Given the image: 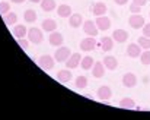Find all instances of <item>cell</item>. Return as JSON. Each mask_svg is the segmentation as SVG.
<instances>
[{"mask_svg":"<svg viewBox=\"0 0 150 120\" xmlns=\"http://www.w3.org/2000/svg\"><path fill=\"white\" fill-rule=\"evenodd\" d=\"M40 4L44 12H52L55 9V0H41Z\"/></svg>","mask_w":150,"mask_h":120,"instance_id":"d4e9b609","label":"cell"},{"mask_svg":"<svg viewBox=\"0 0 150 120\" xmlns=\"http://www.w3.org/2000/svg\"><path fill=\"white\" fill-rule=\"evenodd\" d=\"M70 56H71V50L69 47H63V46H60L54 53V59L57 63H66V60Z\"/></svg>","mask_w":150,"mask_h":120,"instance_id":"6da1fadb","label":"cell"},{"mask_svg":"<svg viewBox=\"0 0 150 120\" xmlns=\"http://www.w3.org/2000/svg\"><path fill=\"white\" fill-rule=\"evenodd\" d=\"M10 12V4L7 1H0V15H6Z\"/></svg>","mask_w":150,"mask_h":120,"instance_id":"4dcf8cb0","label":"cell"},{"mask_svg":"<svg viewBox=\"0 0 150 120\" xmlns=\"http://www.w3.org/2000/svg\"><path fill=\"white\" fill-rule=\"evenodd\" d=\"M31 3H41V0H29Z\"/></svg>","mask_w":150,"mask_h":120,"instance_id":"74e56055","label":"cell"},{"mask_svg":"<svg viewBox=\"0 0 150 120\" xmlns=\"http://www.w3.org/2000/svg\"><path fill=\"white\" fill-rule=\"evenodd\" d=\"M10 1H12V3H18V4H19V3H23L25 0H10Z\"/></svg>","mask_w":150,"mask_h":120,"instance_id":"8d00e7d4","label":"cell"},{"mask_svg":"<svg viewBox=\"0 0 150 120\" xmlns=\"http://www.w3.org/2000/svg\"><path fill=\"white\" fill-rule=\"evenodd\" d=\"M48 41H50V44L52 46V47H60V46H63V41H64V38H63V35H61L60 32H57V31H52V32H50Z\"/></svg>","mask_w":150,"mask_h":120,"instance_id":"8fae6325","label":"cell"},{"mask_svg":"<svg viewBox=\"0 0 150 120\" xmlns=\"http://www.w3.org/2000/svg\"><path fill=\"white\" fill-rule=\"evenodd\" d=\"M19 46L23 49V50H28V47H29V40H25V38H21L19 41Z\"/></svg>","mask_w":150,"mask_h":120,"instance_id":"d6a6232c","label":"cell"},{"mask_svg":"<svg viewBox=\"0 0 150 120\" xmlns=\"http://www.w3.org/2000/svg\"><path fill=\"white\" fill-rule=\"evenodd\" d=\"M28 40L32 44H41L42 40H44L42 31L40 28H31V29H28Z\"/></svg>","mask_w":150,"mask_h":120,"instance_id":"7a4b0ae2","label":"cell"},{"mask_svg":"<svg viewBox=\"0 0 150 120\" xmlns=\"http://www.w3.org/2000/svg\"><path fill=\"white\" fill-rule=\"evenodd\" d=\"M38 64L44 70H51L54 67V64H55V59L52 56H50V54H44V56H41L38 59Z\"/></svg>","mask_w":150,"mask_h":120,"instance_id":"277c9868","label":"cell"},{"mask_svg":"<svg viewBox=\"0 0 150 120\" xmlns=\"http://www.w3.org/2000/svg\"><path fill=\"white\" fill-rule=\"evenodd\" d=\"M69 24L71 28H79L80 25H83V16L80 13H71L69 18Z\"/></svg>","mask_w":150,"mask_h":120,"instance_id":"5bb4252c","label":"cell"},{"mask_svg":"<svg viewBox=\"0 0 150 120\" xmlns=\"http://www.w3.org/2000/svg\"><path fill=\"white\" fill-rule=\"evenodd\" d=\"M143 35L150 38V24H144V26H143Z\"/></svg>","mask_w":150,"mask_h":120,"instance_id":"836d02e7","label":"cell"},{"mask_svg":"<svg viewBox=\"0 0 150 120\" xmlns=\"http://www.w3.org/2000/svg\"><path fill=\"white\" fill-rule=\"evenodd\" d=\"M96 95H98V98H99L100 101H108V100L112 97V91H111V88H109V86L102 85V86H99V88H98Z\"/></svg>","mask_w":150,"mask_h":120,"instance_id":"ba28073f","label":"cell"},{"mask_svg":"<svg viewBox=\"0 0 150 120\" xmlns=\"http://www.w3.org/2000/svg\"><path fill=\"white\" fill-rule=\"evenodd\" d=\"M95 47H96L95 37H88V38H83L80 41V50L82 51H92V50H95Z\"/></svg>","mask_w":150,"mask_h":120,"instance_id":"5b68a950","label":"cell"},{"mask_svg":"<svg viewBox=\"0 0 150 120\" xmlns=\"http://www.w3.org/2000/svg\"><path fill=\"white\" fill-rule=\"evenodd\" d=\"M83 31H85V34H88L89 37H96L98 32H99L96 24L92 22V21H85V22H83Z\"/></svg>","mask_w":150,"mask_h":120,"instance_id":"8992f818","label":"cell"},{"mask_svg":"<svg viewBox=\"0 0 150 120\" xmlns=\"http://www.w3.org/2000/svg\"><path fill=\"white\" fill-rule=\"evenodd\" d=\"M140 54H142V47L139 44H136V43L128 44V47H127V56L128 57L137 59V57H140Z\"/></svg>","mask_w":150,"mask_h":120,"instance_id":"9c48e42d","label":"cell"},{"mask_svg":"<svg viewBox=\"0 0 150 120\" xmlns=\"http://www.w3.org/2000/svg\"><path fill=\"white\" fill-rule=\"evenodd\" d=\"M139 43V46L143 49V50H150V38H147V37H139V40H137Z\"/></svg>","mask_w":150,"mask_h":120,"instance_id":"f1b7e54d","label":"cell"},{"mask_svg":"<svg viewBox=\"0 0 150 120\" xmlns=\"http://www.w3.org/2000/svg\"><path fill=\"white\" fill-rule=\"evenodd\" d=\"M3 21L6 25H15L18 22V15L15 12H7L6 15H3Z\"/></svg>","mask_w":150,"mask_h":120,"instance_id":"603a6c76","label":"cell"},{"mask_svg":"<svg viewBox=\"0 0 150 120\" xmlns=\"http://www.w3.org/2000/svg\"><path fill=\"white\" fill-rule=\"evenodd\" d=\"M122 85L125 88H134L137 85V76L131 72H127L124 76H122Z\"/></svg>","mask_w":150,"mask_h":120,"instance_id":"52a82bcc","label":"cell"},{"mask_svg":"<svg viewBox=\"0 0 150 120\" xmlns=\"http://www.w3.org/2000/svg\"><path fill=\"white\" fill-rule=\"evenodd\" d=\"M120 107L121 109H134L136 107V103L133 98H122L120 101Z\"/></svg>","mask_w":150,"mask_h":120,"instance_id":"83f0119b","label":"cell"},{"mask_svg":"<svg viewBox=\"0 0 150 120\" xmlns=\"http://www.w3.org/2000/svg\"><path fill=\"white\" fill-rule=\"evenodd\" d=\"M146 24L144 18L140 15V13H133L130 18H128V25L134 29H139V28H143Z\"/></svg>","mask_w":150,"mask_h":120,"instance_id":"3957f363","label":"cell"},{"mask_svg":"<svg viewBox=\"0 0 150 120\" xmlns=\"http://www.w3.org/2000/svg\"><path fill=\"white\" fill-rule=\"evenodd\" d=\"M118 6H124V4H127L128 3V0H114Z\"/></svg>","mask_w":150,"mask_h":120,"instance_id":"d590c367","label":"cell"},{"mask_svg":"<svg viewBox=\"0 0 150 120\" xmlns=\"http://www.w3.org/2000/svg\"><path fill=\"white\" fill-rule=\"evenodd\" d=\"M13 35H15L18 40L25 38V37L28 35V29H26V26H25V25H16V26L13 28Z\"/></svg>","mask_w":150,"mask_h":120,"instance_id":"44dd1931","label":"cell"},{"mask_svg":"<svg viewBox=\"0 0 150 120\" xmlns=\"http://www.w3.org/2000/svg\"><path fill=\"white\" fill-rule=\"evenodd\" d=\"M57 79L61 82V84H67L73 79V73L70 72V69H63V70H58L57 73Z\"/></svg>","mask_w":150,"mask_h":120,"instance_id":"7c38bea8","label":"cell"},{"mask_svg":"<svg viewBox=\"0 0 150 120\" xmlns=\"http://www.w3.org/2000/svg\"><path fill=\"white\" fill-rule=\"evenodd\" d=\"M130 12H131V13H140V12H142V6L133 3V4L130 6Z\"/></svg>","mask_w":150,"mask_h":120,"instance_id":"1f68e13d","label":"cell"},{"mask_svg":"<svg viewBox=\"0 0 150 120\" xmlns=\"http://www.w3.org/2000/svg\"><path fill=\"white\" fill-rule=\"evenodd\" d=\"M92 75L98 79L105 75V66H103L102 61H95V64L92 66Z\"/></svg>","mask_w":150,"mask_h":120,"instance_id":"e0dca14e","label":"cell"},{"mask_svg":"<svg viewBox=\"0 0 150 120\" xmlns=\"http://www.w3.org/2000/svg\"><path fill=\"white\" fill-rule=\"evenodd\" d=\"M103 66H105V69L115 70L118 67V60L114 56H106V57H103Z\"/></svg>","mask_w":150,"mask_h":120,"instance_id":"ac0fdd59","label":"cell"},{"mask_svg":"<svg viewBox=\"0 0 150 120\" xmlns=\"http://www.w3.org/2000/svg\"><path fill=\"white\" fill-rule=\"evenodd\" d=\"M114 47V38L112 37H103L100 40V49L103 51H111Z\"/></svg>","mask_w":150,"mask_h":120,"instance_id":"7402d4cb","label":"cell"},{"mask_svg":"<svg viewBox=\"0 0 150 120\" xmlns=\"http://www.w3.org/2000/svg\"><path fill=\"white\" fill-rule=\"evenodd\" d=\"M112 38L117 41V43H125L128 40V32L125 29H115L112 32Z\"/></svg>","mask_w":150,"mask_h":120,"instance_id":"9a60e30c","label":"cell"},{"mask_svg":"<svg viewBox=\"0 0 150 120\" xmlns=\"http://www.w3.org/2000/svg\"><path fill=\"white\" fill-rule=\"evenodd\" d=\"M57 15H58L60 18H70V15H71V7H70L69 4H60V6L57 7Z\"/></svg>","mask_w":150,"mask_h":120,"instance_id":"ffe728a7","label":"cell"},{"mask_svg":"<svg viewBox=\"0 0 150 120\" xmlns=\"http://www.w3.org/2000/svg\"><path fill=\"white\" fill-rule=\"evenodd\" d=\"M41 26H42V29L45 32H52V31L57 29V22L54 19H44L42 24H41Z\"/></svg>","mask_w":150,"mask_h":120,"instance_id":"d6986e66","label":"cell"},{"mask_svg":"<svg viewBox=\"0 0 150 120\" xmlns=\"http://www.w3.org/2000/svg\"><path fill=\"white\" fill-rule=\"evenodd\" d=\"M106 10H108V7H106V4L103 1H96L93 4V7H92V13L95 16H103L106 13Z\"/></svg>","mask_w":150,"mask_h":120,"instance_id":"2e32d148","label":"cell"},{"mask_svg":"<svg viewBox=\"0 0 150 120\" xmlns=\"http://www.w3.org/2000/svg\"><path fill=\"white\" fill-rule=\"evenodd\" d=\"M93 64H95V60L92 59L91 56H85V57H82V60H80V66H82L83 70H89V69H92Z\"/></svg>","mask_w":150,"mask_h":120,"instance_id":"cb8c5ba5","label":"cell"},{"mask_svg":"<svg viewBox=\"0 0 150 120\" xmlns=\"http://www.w3.org/2000/svg\"><path fill=\"white\" fill-rule=\"evenodd\" d=\"M23 19L26 21V22H35L37 21V12L35 10H32V9H28V10H25V13H23Z\"/></svg>","mask_w":150,"mask_h":120,"instance_id":"484cf974","label":"cell"},{"mask_svg":"<svg viewBox=\"0 0 150 120\" xmlns=\"http://www.w3.org/2000/svg\"><path fill=\"white\" fill-rule=\"evenodd\" d=\"M140 60L144 66H149L150 64V50H146V51H142L140 54Z\"/></svg>","mask_w":150,"mask_h":120,"instance_id":"f546056e","label":"cell"},{"mask_svg":"<svg viewBox=\"0 0 150 120\" xmlns=\"http://www.w3.org/2000/svg\"><path fill=\"white\" fill-rule=\"evenodd\" d=\"M80 60H82V57H80L79 53H73L69 59L66 60V66H67V69H76V67L80 64Z\"/></svg>","mask_w":150,"mask_h":120,"instance_id":"4fadbf2b","label":"cell"},{"mask_svg":"<svg viewBox=\"0 0 150 120\" xmlns=\"http://www.w3.org/2000/svg\"><path fill=\"white\" fill-rule=\"evenodd\" d=\"M95 24H96V26H98L99 31H106V29L111 28V19L106 18L105 15H103V16H96Z\"/></svg>","mask_w":150,"mask_h":120,"instance_id":"30bf717a","label":"cell"},{"mask_svg":"<svg viewBox=\"0 0 150 120\" xmlns=\"http://www.w3.org/2000/svg\"><path fill=\"white\" fill-rule=\"evenodd\" d=\"M133 3H136V4H139V6H144L146 3H147V0H133Z\"/></svg>","mask_w":150,"mask_h":120,"instance_id":"e575fe53","label":"cell"},{"mask_svg":"<svg viewBox=\"0 0 150 120\" xmlns=\"http://www.w3.org/2000/svg\"><path fill=\"white\" fill-rule=\"evenodd\" d=\"M74 85L77 89H85L88 86V78L86 76H77L74 81Z\"/></svg>","mask_w":150,"mask_h":120,"instance_id":"4316f807","label":"cell"}]
</instances>
